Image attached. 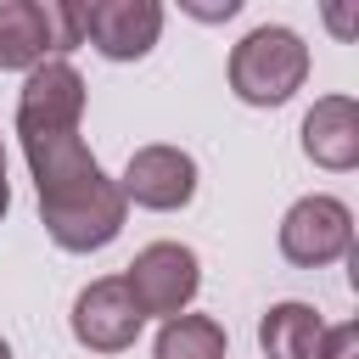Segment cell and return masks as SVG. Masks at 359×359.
Listing matches in <instances>:
<instances>
[{
	"label": "cell",
	"mask_w": 359,
	"mask_h": 359,
	"mask_svg": "<svg viewBox=\"0 0 359 359\" xmlns=\"http://www.w3.org/2000/svg\"><path fill=\"white\" fill-rule=\"evenodd\" d=\"M84 79L67 62H39L17 95V135L39 185V219L62 252H95L123 230V191L79 140Z\"/></svg>",
	"instance_id": "1"
},
{
	"label": "cell",
	"mask_w": 359,
	"mask_h": 359,
	"mask_svg": "<svg viewBox=\"0 0 359 359\" xmlns=\"http://www.w3.org/2000/svg\"><path fill=\"white\" fill-rule=\"evenodd\" d=\"M309 79V45L292 34V28H252L236 50H230V90L247 101V107H280L303 90Z\"/></svg>",
	"instance_id": "2"
},
{
	"label": "cell",
	"mask_w": 359,
	"mask_h": 359,
	"mask_svg": "<svg viewBox=\"0 0 359 359\" xmlns=\"http://www.w3.org/2000/svg\"><path fill=\"white\" fill-rule=\"evenodd\" d=\"M84 45V22L73 0H0V67H39Z\"/></svg>",
	"instance_id": "3"
},
{
	"label": "cell",
	"mask_w": 359,
	"mask_h": 359,
	"mask_svg": "<svg viewBox=\"0 0 359 359\" xmlns=\"http://www.w3.org/2000/svg\"><path fill=\"white\" fill-rule=\"evenodd\" d=\"M123 286L135 297L140 314H185V303L196 297L202 286V269H196V252L180 247V241H151L135 252V264L123 269Z\"/></svg>",
	"instance_id": "4"
},
{
	"label": "cell",
	"mask_w": 359,
	"mask_h": 359,
	"mask_svg": "<svg viewBox=\"0 0 359 359\" xmlns=\"http://www.w3.org/2000/svg\"><path fill=\"white\" fill-rule=\"evenodd\" d=\"M140 325H146V314L135 309L123 275H101V280H90L73 297V337L90 353H123V348H135Z\"/></svg>",
	"instance_id": "5"
},
{
	"label": "cell",
	"mask_w": 359,
	"mask_h": 359,
	"mask_svg": "<svg viewBox=\"0 0 359 359\" xmlns=\"http://www.w3.org/2000/svg\"><path fill=\"white\" fill-rule=\"evenodd\" d=\"M348 241H353V213L337 196H303L280 219V252L303 269H320V264L342 258Z\"/></svg>",
	"instance_id": "6"
},
{
	"label": "cell",
	"mask_w": 359,
	"mask_h": 359,
	"mask_svg": "<svg viewBox=\"0 0 359 359\" xmlns=\"http://www.w3.org/2000/svg\"><path fill=\"white\" fill-rule=\"evenodd\" d=\"M79 22H84V39L107 62H135L157 45L163 6L157 0H95V6H79Z\"/></svg>",
	"instance_id": "7"
},
{
	"label": "cell",
	"mask_w": 359,
	"mask_h": 359,
	"mask_svg": "<svg viewBox=\"0 0 359 359\" xmlns=\"http://www.w3.org/2000/svg\"><path fill=\"white\" fill-rule=\"evenodd\" d=\"M123 202H140V208H185L196 196V163L180 151V146H140L123 168Z\"/></svg>",
	"instance_id": "8"
},
{
	"label": "cell",
	"mask_w": 359,
	"mask_h": 359,
	"mask_svg": "<svg viewBox=\"0 0 359 359\" xmlns=\"http://www.w3.org/2000/svg\"><path fill=\"white\" fill-rule=\"evenodd\" d=\"M303 151L320 168H353L359 163V107L348 95H320L303 118Z\"/></svg>",
	"instance_id": "9"
},
{
	"label": "cell",
	"mask_w": 359,
	"mask_h": 359,
	"mask_svg": "<svg viewBox=\"0 0 359 359\" xmlns=\"http://www.w3.org/2000/svg\"><path fill=\"white\" fill-rule=\"evenodd\" d=\"M258 342H264L269 359H320L325 320H320L309 303H275V309L258 320Z\"/></svg>",
	"instance_id": "10"
},
{
	"label": "cell",
	"mask_w": 359,
	"mask_h": 359,
	"mask_svg": "<svg viewBox=\"0 0 359 359\" xmlns=\"http://www.w3.org/2000/svg\"><path fill=\"white\" fill-rule=\"evenodd\" d=\"M157 359H224V325L208 314H174L157 331Z\"/></svg>",
	"instance_id": "11"
},
{
	"label": "cell",
	"mask_w": 359,
	"mask_h": 359,
	"mask_svg": "<svg viewBox=\"0 0 359 359\" xmlns=\"http://www.w3.org/2000/svg\"><path fill=\"white\" fill-rule=\"evenodd\" d=\"M320 359H359V325H325V342H320Z\"/></svg>",
	"instance_id": "12"
},
{
	"label": "cell",
	"mask_w": 359,
	"mask_h": 359,
	"mask_svg": "<svg viewBox=\"0 0 359 359\" xmlns=\"http://www.w3.org/2000/svg\"><path fill=\"white\" fill-rule=\"evenodd\" d=\"M11 208V185H6V157H0V213Z\"/></svg>",
	"instance_id": "13"
},
{
	"label": "cell",
	"mask_w": 359,
	"mask_h": 359,
	"mask_svg": "<svg viewBox=\"0 0 359 359\" xmlns=\"http://www.w3.org/2000/svg\"><path fill=\"white\" fill-rule=\"evenodd\" d=\"M0 359H11V348H6V342H0Z\"/></svg>",
	"instance_id": "14"
}]
</instances>
